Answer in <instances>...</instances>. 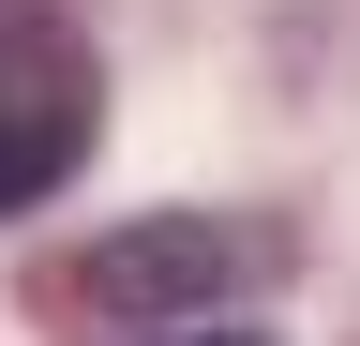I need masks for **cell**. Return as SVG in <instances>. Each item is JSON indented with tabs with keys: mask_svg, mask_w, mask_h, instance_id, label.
Instances as JSON below:
<instances>
[{
	"mask_svg": "<svg viewBox=\"0 0 360 346\" xmlns=\"http://www.w3.org/2000/svg\"><path fill=\"white\" fill-rule=\"evenodd\" d=\"M105 136V61L60 0H0V211H45Z\"/></svg>",
	"mask_w": 360,
	"mask_h": 346,
	"instance_id": "1",
	"label": "cell"
},
{
	"mask_svg": "<svg viewBox=\"0 0 360 346\" xmlns=\"http://www.w3.org/2000/svg\"><path fill=\"white\" fill-rule=\"evenodd\" d=\"M225 286H240V241H225V226H120V241L75 256V301H90V316H135V331L210 316Z\"/></svg>",
	"mask_w": 360,
	"mask_h": 346,
	"instance_id": "2",
	"label": "cell"
},
{
	"mask_svg": "<svg viewBox=\"0 0 360 346\" xmlns=\"http://www.w3.org/2000/svg\"><path fill=\"white\" fill-rule=\"evenodd\" d=\"M150 346H270V331H240V316H180V331H150Z\"/></svg>",
	"mask_w": 360,
	"mask_h": 346,
	"instance_id": "3",
	"label": "cell"
}]
</instances>
